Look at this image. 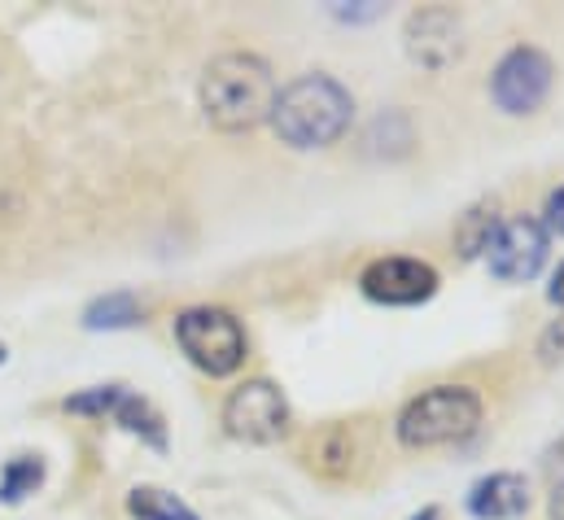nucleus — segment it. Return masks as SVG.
Masks as SVG:
<instances>
[{
    "label": "nucleus",
    "mask_w": 564,
    "mask_h": 520,
    "mask_svg": "<svg viewBox=\"0 0 564 520\" xmlns=\"http://www.w3.org/2000/svg\"><path fill=\"white\" fill-rule=\"evenodd\" d=\"M281 84L259 53H219L202 75V110L215 131H254L272 123Z\"/></svg>",
    "instance_id": "1"
},
{
    "label": "nucleus",
    "mask_w": 564,
    "mask_h": 520,
    "mask_svg": "<svg viewBox=\"0 0 564 520\" xmlns=\"http://www.w3.org/2000/svg\"><path fill=\"white\" fill-rule=\"evenodd\" d=\"M355 119V97L333 75H297L284 84L272 110V128L289 149H328Z\"/></svg>",
    "instance_id": "2"
},
{
    "label": "nucleus",
    "mask_w": 564,
    "mask_h": 520,
    "mask_svg": "<svg viewBox=\"0 0 564 520\" xmlns=\"http://www.w3.org/2000/svg\"><path fill=\"white\" fill-rule=\"evenodd\" d=\"M481 393L468 386H433V390L416 393L403 411H399V442L408 451H433V446H455L468 442L481 429Z\"/></svg>",
    "instance_id": "3"
},
{
    "label": "nucleus",
    "mask_w": 564,
    "mask_h": 520,
    "mask_svg": "<svg viewBox=\"0 0 564 520\" xmlns=\"http://www.w3.org/2000/svg\"><path fill=\"white\" fill-rule=\"evenodd\" d=\"M175 342L206 377H232L246 364V328L224 306H188L175 315Z\"/></svg>",
    "instance_id": "4"
},
{
    "label": "nucleus",
    "mask_w": 564,
    "mask_h": 520,
    "mask_svg": "<svg viewBox=\"0 0 564 520\" xmlns=\"http://www.w3.org/2000/svg\"><path fill=\"white\" fill-rule=\"evenodd\" d=\"M62 407L70 415H101V420L110 415L123 433L141 437L144 446L166 451V420H162V411L137 390H128V386H93V390L70 393Z\"/></svg>",
    "instance_id": "5"
},
{
    "label": "nucleus",
    "mask_w": 564,
    "mask_h": 520,
    "mask_svg": "<svg viewBox=\"0 0 564 520\" xmlns=\"http://www.w3.org/2000/svg\"><path fill=\"white\" fill-rule=\"evenodd\" d=\"M552 93V57L534 44H517L490 75V97L503 115H534Z\"/></svg>",
    "instance_id": "6"
},
{
    "label": "nucleus",
    "mask_w": 564,
    "mask_h": 520,
    "mask_svg": "<svg viewBox=\"0 0 564 520\" xmlns=\"http://www.w3.org/2000/svg\"><path fill=\"white\" fill-rule=\"evenodd\" d=\"M224 429L237 442L272 446L289 433V402L272 381H246L224 402Z\"/></svg>",
    "instance_id": "7"
},
{
    "label": "nucleus",
    "mask_w": 564,
    "mask_h": 520,
    "mask_svg": "<svg viewBox=\"0 0 564 520\" xmlns=\"http://www.w3.org/2000/svg\"><path fill=\"white\" fill-rule=\"evenodd\" d=\"M547 250H552L547 228L539 219H530V215H512V219L499 224V232H495V241L486 250V262L503 284H525V280H534L543 271Z\"/></svg>",
    "instance_id": "8"
},
{
    "label": "nucleus",
    "mask_w": 564,
    "mask_h": 520,
    "mask_svg": "<svg viewBox=\"0 0 564 520\" xmlns=\"http://www.w3.org/2000/svg\"><path fill=\"white\" fill-rule=\"evenodd\" d=\"M359 289L377 306H421L437 293V271L421 259H377L364 267Z\"/></svg>",
    "instance_id": "9"
},
{
    "label": "nucleus",
    "mask_w": 564,
    "mask_h": 520,
    "mask_svg": "<svg viewBox=\"0 0 564 520\" xmlns=\"http://www.w3.org/2000/svg\"><path fill=\"white\" fill-rule=\"evenodd\" d=\"M464 53V22L455 9L429 4L408 18V57L424 71H446Z\"/></svg>",
    "instance_id": "10"
},
{
    "label": "nucleus",
    "mask_w": 564,
    "mask_h": 520,
    "mask_svg": "<svg viewBox=\"0 0 564 520\" xmlns=\"http://www.w3.org/2000/svg\"><path fill=\"white\" fill-rule=\"evenodd\" d=\"M468 512L477 520H517L530 512V481L521 473H490L468 490Z\"/></svg>",
    "instance_id": "11"
},
{
    "label": "nucleus",
    "mask_w": 564,
    "mask_h": 520,
    "mask_svg": "<svg viewBox=\"0 0 564 520\" xmlns=\"http://www.w3.org/2000/svg\"><path fill=\"white\" fill-rule=\"evenodd\" d=\"M144 319V306L137 293L119 289V293H106L97 302L84 306V328L88 333H119V328H137Z\"/></svg>",
    "instance_id": "12"
},
{
    "label": "nucleus",
    "mask_w": 564,
    "mask_h": 520,
    "mask_svg": "<svg viewBox=\"0 0 564 520\" xmlns=\"http://www.w3.org/2000/svg\"><path fill=\"white\" fill-rule=\"evenodd\" d=\"M499 224H503V219H499L495 202H477V206L455 224V250H459V259H481V254L490 250Z\"/></svg>",
    "instance_id": "13"
},
{
    "label": "nucleus",
    "mask_w": 564,
    "mask_h": 520,
    "mask_svg": "<svg viewBox=\"0 0 564 520\" xmlns=\"http://www.w3.org/2000/svg\"><path fill=\"white\" fill-rule=\"evenodd\" d=\"M128 512L137 520H202L180 495H171L162 486H137L128 495Z\"/></svg>",
    "instance_id": "14"
},
{
    "label": "nucleus",
    "mask_w": 564,
    "mask_h": 520,
    "mask_svg": "<svg viewBox=\"0 0 564 520\" xmlns=\"http://www.w3.org/2000/svg\"><path fill=\"white\" fill-rule=\"evenodd\" d=\"M44 486V459L40 455H18V459H9L4 464V473H0V503H22L26 495H35Z\"/></svg>",
    "instance_id": "15"
},
{
    "label": "nucleus",
    "mask_w": 564,
    "mask_h": 520,
    "mask_svg": "<svg viewBox=\"0 0 564 520\" xmlns=\"http://www.w3.org/2000/svg\"><path fill=\"white\" fill-rule=\"evenodd\" d=\"M311 459H315V468L319 473H328V477H346L350 468H355V437H350V429H328L315 446H311Z\"/></svg>",
    "instance_id": "16"
},
{
    "label": "nucleus",
    "mask_w": 564,
    "mask_h": 520,
    "mask_svg": "<svg viewBox=\"0 0 564 520\" xmlns=\"http://www.w3.org/2000/svg\"><path fill=\"white\" fill-rule=\"evenodd\" d=\"M539 355H543V359H564V319H556V324L543 333Z\"/></svg>",
    "instance_id": "17"
},
{
    "label": "nucleus",
    "mask_w": 564,
    "mask_h": 520,
    "mask_svg": "<svg viewBox=\"0 0 564 520\" xmlns=\"http://www.w3.org/2000/svg\"><path fill=\"white\" fill-rule=\"evenodd\" d=\"M543 228H547V237H552V232L564 237V188H556V193L547 197V224H543Z\"/></svg>",
    "instance_id": "18"
},
{
    "label": "nucleus",
    "mask_w": 564,
    "mask_h": 520,
    "mask_svg": "<svg viewBox=\"0 0 564 520\" xmlns=\"http://www.w3.org/2000/svg\"><path fill=\"white\" fill-rule=\"evenodd\" d=\"M333 13H337V18H346V22H368V18H377V13H381V4H372V0H368V4H359V9L333 4Z\"/></svg>",
    "instance_id": "19"
},
{
    "label": "nucleus",
    "mask_w": 564,
    "mask_h": 520,
    "mask_svg": "<svg viewBox=\"0 0 564 520\" xmlns=\"http://www.w3.org/2000/svg\"><path fill=\"white\" fill-rule=\"evenodd\" d=\"M547 477H552V481L564 477V442H556V446L547 451Z\"/></svg>",
    "instance_id": "20"
},
{
    "label": "nucleus",
    "mask_w": 564,
    "mask_h": 520,
    "mask_svg": "<svg viewBox=\"0 0 564 520\" xmlns=\"http://www.w3.org/2000/svg\"><path fill=\"white\" fill-rule=\"evenodd\" d=\"M547 517H552V520H564V477H561V481H552V499H547Z\"/></svg>",
    "instance_id": "21"
},
{
    "label": "nucleus",
    "mask_w": 564,
    "mask_h": 520,
    "mask_svg": "<svg viewBox=\"0 0 564 520\" xmlns=\"http://www.w3.org/2000/svg\"><path fill=\"white\" fill-rule=\"evenodd\" d=\"M547 297H552V302H556V306L564 311V262L556 267V275H552V289H547Z\"/></svg>",
    "instance_id": "22"
},
{
    "label": "nucleus",
    "mask_w": 564,
    "mask_h": 520,
    "mask_svg": "<svg viewBox=\"0 0 564 520\" xmlns=\"http://www.w3.org/2000/svg\"><path fill=\"white\" fill-rule=\"evenodd\" d=\"M412 520H437V508H424L421 517H412Z\"/></svg>",
    "instance_id": "23"
},
{
    "label": "nucleus",
    "mask_w": 564,
    "mask_h": 520,
    "mask_svg": "<svg viewBox=\"0 0 564 520\" xmlns=\"http://www.w3.org/2000/svg\"><path fill=\"white\" fill-rule=\"evenodd\" d=\"M4 359H9V350H4V342H0V364H4Z\"/></svg>",
    "instance_id": "24"
}]
</instances>
